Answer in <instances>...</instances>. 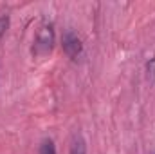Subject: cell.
Instances as JSON below:
<instances>
[{"instance_id": "6", "label": "cell", "mask_w": 155, "mask_h": 154, "mask_svg": "<svg viewBox=\"0 0 155 154\" xmlns=\"http://www.w3.org/2000/svg\"><path fill=\"white\" fill-rule=\"evenodd\" d=\"M146 76H148V80L152 83H155V56L150 58L148 64H146Z\"/></svg>"}, {"instance_id": "1", "label": "cell", "mask_w": 155, "mask_h": 154, "mask_svg": "<svg viewBox=\"0 0 155 154\" xmlns=\"http://www.w3.org/2000/svg\"><path fill=\"white\" fill-rule=\"evenodd\" d=\"M54 47V26L52 24H41L36 31L35 37V45H33V53L38 56H45L52 51Z\"/></svg>"}, {"instance_id": "3", "label": "cell", "mask_w": 155, "mask_h": 154, "mask_svg": "<svg viewBox=\"0 0 155 154\" xmlns=\"http://www.w3.org/2000/svg\"><path fill=\"white\" fill-rule=\"evenodd\" d=\"M71 154H87L85 142H83V138H81V136H74L72 145H71Z\"/></svg>"}, {"instance_id": "5", "label": "cell", "mask_w": 155, "mask_h": 154, "mask_svg": "<svg viewBox=\"0 0 155 154\" xmlns=\"http://www.w3.org/2000/svg\"><path fill=\"white\" fill-rule=\"evenodd\" d=\"M7 29H9V15L7 13H2L0 15V40L5 37Z\"/></svg>"}, {"instance_id": "2", "label": "cell", "mask_w": 155, "mask_h": 154, "mask_svg": "<svg viewBox=\"0 0 155 154\" xmlns=\"http://www.w3.org/2000/svg\"><path fill=\"white\" fill-rule=\"evenodd\" d=\"M61 47H63V53L71 58V60H78V56L81 54L83 51V44L81 38L78 37L72 29H67L61 37Z\"/></svg>"}, {"instance_id": "4", "label": "cell", "mask_w": 155, "mask_h": 154, "mask_svg": "<svg viewBox=\"0 0 155 154\" xmlns=\"http://www.w3.org/2000/svg\"><path fill=\"white\" fill-rule=\"evenodd\" d=\"M40 154H56L54 142H52L51 138H45V140L40 143Z\"/></svg>"}]
</instances>
